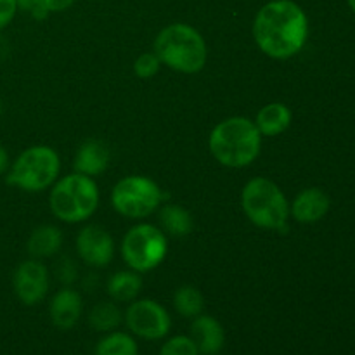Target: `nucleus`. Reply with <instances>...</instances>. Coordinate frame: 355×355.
Instances as JSON below:
<instances>
[{
  "instance_id": "a211bd4d",
  "label": "nucleus",
  "mask_w": 355,
  "mask_h": 355,
  "mask_svg": "<svg viewBox=\"0 0 355 355\" xmlns=\"http://www.w3.org/2000/svg\"><path fill=\"white\" fill-rule=\"evenodd\" d=\"M141 288L142 279L135 270H120L107 279L106 290L114 302L127 304V302H134L137 298Z\"/></svg>"
},
{
  "instance_id": "393cba45",
  "label": "nucleus",
  "mask_w": 355,
  "mask_h": 355,
  "mask_svg": "<svg viewBox=\"0 0 355 355\" xmlns=\"http://www.w3.org/2000/svg\"><path fill=\"white\" fill-rule=\"evenodd\" d=\"M17 10L16 0H0V31L12 23Z\"/></svg>"
},
{
  "instance_id": "4be33fe9",
  "label": "nucleus",
  "mask_w": 355,
  "mask_h": 355,
  "mask_svg": "<svg viewBox=\"0 0 355 355\" xmlns=\"http://www.w3.org/2000/svg\"><path fill=\"white\" fill-rule=\"evenodd\" d=\"M173 307L179 312L182 318L194 319L205 311V297L198 288L189 286H180L179 290L173 293Z\"/></svg>"
},
{
  "instance_id": "6ab92c4d",
  "label": "nucleus",
  "mask_w": 355,
  "mask_h": 355,
  "mask_svg": "<svg viewBox=\"0 0 355 355\" xmlns=\"http://www.w3.org/2000/svg\"><path fill=\"white\" fill-rule=\"evenodd\" d=\"M159 224L168 234L184 238L193 231V217L179 205H165L159 210Z\"/></svg>"
},
{
  "instance_id": "b1692460",
  "label": "nucleus",
  "mask_w": 355,
  "mask_h": 355,
  "mask_svg": "<svg viewBox=\"0 0 355 355\" xmlns=\"http://www.w3.org/2000/svg\"><path fill=\"white\" fill-rule=\"evenodd\" d=\"M159 66H162V61L155 52H144L135 59L134 71L139 78H151L159 71Z\"/></svg>"
},
{
  "instance_id": "cd10ccee",
  "label": "nucleus",
  "mask_w": 355,
  "mask_h": 355,
  "mask_svg": "<svg viewBox=\"0 0 355 355\" xmlns=\"http://www.w3.org/2000/svg\"><path fill=\"white\" fill-rule=\"evenodd\" d=\"M16 3H17V9H21V10H26V12H31V9H33L35 7V0H16Z\"/></svg>"
},
{
  "instance_id": "dca6fc26",
  "label": "nucleus",
  "mask_w": 355,
  "mask_h": 355,
  "mask_svg": "<svg viewBox=\"0 0 355 355\" xmlns=\"http://www.w3.org/2000/svg\"><path fill=\"white\" fill-rule=\"evenodd\" d=\"M291 110L284 103H269L257 113L255 125L259 132L267 137L281 135L291 125Z\"/></svg>"
},
{
  "instance_id": "f8f14e48",
  "label": "nucleus",
  "mask_w": 355,
  "mask_h": 355,
  "mask_svg": "<svg viewBox=\"0 0 355 355\" xmlns=\"http://www.w3.org/2000/svg\"><path fill=\"white\" fill-rule=\"evenodd\" d=\"M331 200L319 187H307L300 191L290 205V215L300 224H315L328 215Z\"/></svg>"
},
{
  "instance_id": "5701e85b",
  "label": "nucleus",
  "mask_w": 355,
  "mask_h": 355,
  "mask_svg": "<svg viewBox=\"0 0 355 355\" xmlns=\"http://www.w3.org/2000/svg\"><path fill=\"white\" fill-rule=\"evenodd\" d=\"M159 355H201L191 336L177 335L166 340L159 349Z\"/></svg>"
},
{
  "instance_id": "2eb2a0df",
  "label": "nucleus",
  "mask_w": 355,
  "mask_h": 355,
  "mask_svg": "<svg viewBox=\"0 0 355 355\" xmlns=\"http://www.w3.org/2000/svg\"><path fill=\"white\" fill-rule=\"evenodd\" d=\"M110 148L101 141H87L78 148L75 156V172L83 175H99L110 165Z\"/></svg>"
},
{
  "instance_id": "f257e3e1",
  "label": "nucleus",
  "mask_w": 355,
  "mask_h": 355,
  "mask_svg": "<svg viewBox=\"0 0 355 355\" xmlns=\"http://www.w3.org/2000/svg\"><path fill=\"white\" fill-rule=\"evenodd\" d=\"M309 37L305 10L293 0H270L257 12L253 38L272 59H290L304 49Z\"/></svg>"
},
{
  "instance_id": "20e7f679",
  "label": "nucleus",
  "mask_w": 355,
  "mask_h": 355,
  "mask_svg": "<svg viewBox=\"0 0 355 355\" xmlns=\"http://www.w3.org/2000/svg\"><path fill=\"white\" fill-rule=\"evenodd\" d=\"M241 207L252 224L262 229L286 232L290 203L277 184L266 177H255L241 193Z\"/></svg>"
},
{
  "instance_id": "bb28decb",
  "label": "nucleus",
  "mask_w": 355,
  "mask_h": 355,
  "mask_svg": "<svg viewBox=\"0 0 355 355\" xmlns=\"http://www.w3.org/2000/svg\"><path fill=\"white\" fill-rule=\"evenodd\" d=\"M9 166H10L9 153H7L6 148H3V146L0 144V175H3V173H7V170H9Z\"/></svg>"
},
{
  "instance_id": "9d476101",
  "label": "nucleus",
  "mask_w": 355,
  "mask_h": 355,
  "mask_svg": "<svg viewBox=\"0 0 355 355\" xmlns=\"http://www.w3.org/2000/svg\"><path fill=\"white\" fill-rule=\"evenodd\" d=\"M14 293L24 305H37L49 291V270L40 260H24L16 267L12 276Z\"/></svg>"
},
{
  "instance_id": "9b49d317",
  "label": "nucleus",
  "mask_w": 355,
  "mask_h": 355,
  "mask_svg": "<svg viewBox=\"0 0 355 355\" xmlns=\"http://www.w3.org/2000/svg\"><path fill=\"white\" fill-rule=\"evenodd\" d=\"M76 252L87 266L106 267L113 260L114 241L106 229L90 224L76 236Z\"/></svg>"
},
{
  "instance_id": "c756f323",
  "label": "nucleus",
  "mask_w": 355,
  "mask_h": 355,
  "mask_svg": "<svg viewBox=\"0 0 355 355\" xmlns=\"http://www.w3.org/2000/svg\"><path fill=\"white\" fill-rule=\"evenodd\" d=\"M0 113H2V103H0Z\"/></svg>"
},
{
  "instance_id": "7ed1b4c3",
  "label": "nucleus",
  "mask_w": 355,
  "mask_h": 355,
  "mask_svg": "<svg viewBox=\"0 0 355 355\" xmlns=\"http://www.w3.org/2000/svg\"><path fill=\"white\" fill-rule=\"evenodd\" d=\"M155 54L162 64L186 75L201 71L207 64L208 49L198 30L184 23L168 24L155 38Z\"/></svg>"
},
{
  "instance_id": "6e6552de",
  "label": "nucleus",
  "mask_w": 355,
  "mask_h": 355,
  "mask_svg": "<svg viewBox=\"0 0 355 355\" xmlns=\"http://www.w3.org/2000/svg\"><path fill=\"white\" fill-rule=\"evenodd\" d=\"M163 193L155 180L144 175H128L111 191V205L127 218H144L158 210Z\"/></svg>"
},
{
  "instance_id": "39448f33",
  "label": "nucleus",
  "mask_w": 355,
  "mask_h": 355,
  "mask_svg": "<svg viewBox=\"0 0 355 355\" xmlns=\"http://www.w3.org/2000/svg\"><path fill=\"white\" fill-rule=\"evenodd\" d=\"M51 210L66 224L85 222L94 215L99 205V187L92 177L83 173H69L54 184L51 191Z\"/></svg>"
},
{
  "instance_id": "ddd939ff",
  "label": "nucleus",
  "mask_w": 355,
  "mask_h": 355,
  "mask_svg": "<svg viewBox=\"0 0 355 355\" xmlns=\"http://www.w3.org/2000/svg\"><path fill=\"white\" fill-rule=\"evenodd\" d=\"M83 302L78 291L71 288H62L52 297L51 305H49V314L51 321L55 328L59 329H71L75 328L76 322L82 318Z\"/></svg>"
},
{
  "instance_id": "0eeeda50",
  "label": "nucleus",
  "mask_w": 355,
  "mask_h": 355,
  "mask_svg": "<svg viewBox=\"0 0 355 355\" xmlns=\"http://www.w3.org/2000/svg\"><path fill=\"white\" fill-rule=\"evenodd\" d=\"M168 241L159 227L153 224H137L121 241V257L135 272H149L165 260Z\"/></svg>"
},
{
  "instance_id": "aec40b11",
  "label": "nucleus",
  "mask_w": 355,
  "mask_h": 355,
  "mask_svg": "<svg viewBox=\"0 0 355 355\" xmlns=\"http://www.w3.org/2000/svg\"><path fill=\"white\" fill-rule=\"evenodd\" d=\"M123 321L120 307L114 302H99L89 314L90 328L99 333H111Z\"/></svg>"
},
{
  "instance_id": "4468645a",
  "label": "nucleus",
  "mask_w": 355,
  "mask_h": 355,
  "mask_svg": "<svg viewBox=\"0 0 355 355\" xmlns=\"http://www.w3.org/2000/svg\"><path fill=\"white\" fill-rule=\"evenodd\" d=\"M191 338L201 355H217L225 345V331L220 322L207 314L194 318L191 324Z\"/></svg>"
},
{
  "instance_id": "412c9836",
  "label": "nucleus",
  "mask_w": 355,
  "mask_h": 355,
  "mask_svg": "<svg viewBox=\"0 0 355 355\" xmlns=\"http://www.w3.org/2000/svg\"><path fill=\"white\" fill-rule=\"evenodd\" d=\"M94 355H139V347L128 333L111 331L99 340Z\"/></svg>"
},
{
  "instance_id": "c85d7f7f",
  "label": "nucleus",
  "mask_w": 355,
  "mask_h": 355,
  "mask_svg": "<svg viewBox=\"0 0 355 355\" xmlns=\"http://www.w3.org/2000/svg\"><path fill=\"white\" fill-rule=\"evenodd\" d=\"M347 2H349V7L352 9V12L355 14V0H347Z\"/></svg>"
},
{
  "instance_id": "1a4fd4ad",
  "label": "nucleus",
  "mask_w": 355,
  "mask_h": 355,
  "mask_svg": "<svg viewBox=\"0 0 355 355\" xmlns=\"http://www.w3.org/2000/svg\"><path fill=\"white\" fill-rule=\"evenodd\" d=\"M123 319L132 335L149 342L163 340L172 329V318L168 311L162 304L149 298L132 302Z\"/></svg>"
},
{
  "instance_id": "f03ea898",
  "label": "nucleus",
  "mask_w": 355,
  "mask_h": 355,
  "mask_svg": "<svg viewBox=\"0 0 355 355\" xmlns=\"http://www.w3.org/2000/svg\"><path fill=\"white\" fill-rule=\"evenodd\" d=\"M208 146L220 165L229 168H245L259 158L262 134L255 121L245 116H232L215 125Z\"/></svg>"
},
{
  "instance_id": "a878e982",
  "label": "nucleus",
  "mask_w": 355,
  "mask_h": 355,
  "mask_svg": "<svg viewBox=\"0 0 355 355\" xmlns=\"http://www.w3.org/2000/svg\"><path fill=\"white\" fill-rule=\"evenodd\" d=\"M35 6H40L47 10L49 14L51 12H62V10L69 9L76 0H35Z\"/></svg>"
},
{
  "instance_id": "f3484780",
  "label": "nucleus",
  "mask_w": 355,
  "mask_h": 355,
  "mask_svg": "<svg viewBox=\"0 0 355 355\" xmlns=\"http://www.w3.org/2000/svg\"><path fill=\"white\" fill-rule=\"evenodd\" d=\"M62 246V232L55 225H40L28 239V253L31 259H47L55 255Z\"/></svg>"
},
{
  "instance_id": "423d86ee",
  "label": "nucleus",
  "mask_w": 355,
  "mask_h": 355,
  "mask_svg": "<svg viewBox=\"0 0 355 355\" xmlns=\"http://www.w3.org/2000/svg\"><path fill=\"white\" fill-rule=\"evenodd\" d=\"M61 159L51 146L24 149L7 170V184L26 193H38L58 180Z\"/></svg>"
}]
</instances>
